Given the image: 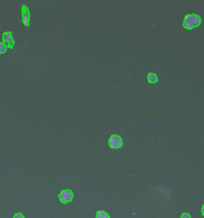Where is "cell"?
I'll return each instance as SVG.
<instances>
[{"label":"cell","mask_w":204,"mask_h":218,"mask_svg":"<svg viewBox=\"0 0 204 218\" xmlns=\"http://www.w3.org/2000/svg\"><path fill=\"white\" fill-rule=\"evenodd\" d=\"M109 143L112 148H119L123 146V140H121V138L119 135H112L110 138Z\"/></svg>","instance_id":"obj_3"},{"label":"cell","mask_w":204,"mask_h":218,"mask_svg":"<svg viewBox=\"0 0 204 218\" xmlns=\"http://www.w3.org/2000/svg\"><path fill=\"white\" fill-rule=\"evenodd\" d=\"M59 198H60V201L62 203H68V202H70L72 198H74V194H72L71 190L65 189V190H63V191H61L60 193Z\"/></svg>","instance_id":"obj_2"},{"label":"cell","mask_w":204,"mask_h":218,"mask_svg":"<svg viewBox=\"0 0 204 218\" xmlns=\"http://www.w3.org/2000/svg\"><path fill=\"white\" fill-rule=\"evenodd\" d=\"M21 12H22V22L25 26H29V11L27 6H22L21 7Z\"/></svg>","instance_id":"obj_5"},{"label":"cell","mask_w":204,"mask_h":218,"mask_svg":"<svg viewBox=\"0 0 204 218\" xmlns=\"http://www.w3.org/2000/svg\"><path fill=\"white\" fill-rule=\"evenodd\" d=\"M96 217L97 218H110L109 215L106 212H104V211H98V212L96 213Z\"/></svg>","instance_id":"obj_7"},{"label":"cell","mask_w":204,"mask_h":218,"mask_svg":"<svg viewBox=\"0 0 204 218\" xmlns=\"http://www.w3.org/2000/svg\"><path fill=\"white\" fill-rule=\"evenodd\" d=\"M202 213H203V215H204V205H203V207H202Z\"/></svg>","instance_id":"obj_11"},{"label":"cell","mask_w":204,"mask_h":218,"mask_svg":"<svg viewBox=\"0 0 204 218\" xmlns=\"http://www.w3.org/2000/svg\"><path fill=\"white\" fill-rule=\"evenodd\" d=\"M201 24V18L197 14H189L184 18L183 21V27L185 29H191L195 28Z\"/></svg>","instance_id":"obj_1"},{"label":"cell","mask_w":204,"mask_h":218,"mask_svg":"<svg viewBox=\"0 0 204 218\" xmlns=\"http://www.w3.org/2000/svg\"><path fill=\"white\" fill-rule=\"evenodd\" d=\"M7 48L8 47L6 46L4 42H0V54H2V53H5L6 50H7Z\"/></svg>","instance_id":"obj_8"},{"label":"cell","mask_w":204,"mask_h":218,"mask_svg":"<svg viewBox=\"0 0 204 218\" xmlns=\"http://www.w3.org/2000/svg\"><path fill=\"white\" fill-rule=\"evenodd\" d=\"M148 82H150V83L158 82V76H156L155 74H148Z\"/></svg>","instance_id":"obj_6"},{"label":"cell","mask_w":204,"mask_h":218,"mask_svg":"<svg viewBox=\"0 0 204 218\" xmlns=\"http://www.w3.org/2000/svg\"><path fill=\"white\" fill-rule=\"evenodd\" d=\"M181 218H190V215L189 213H187V212H184V213L181 215Z\"/></svg>","instance_id":"obj_10"},{"label":"cell","mask_w":204,"mask_h":218,"mask_svg":"<svg viewBox=\"0 0 204 218\" xmlns=\"http://www.w3.org/2000/svg\"><path fill=\"white\" fill-rule=\"evenodd\" d=\"M13 218H25V217H24V215H22V213L18 212V213H15L14 217H13Z\"/></svg>","instance_id":"obj_9"},{"label":"cell","mask_w":204,"mask_h":218,"mask_svg":"<svg viewBox=\"0 0 204 218\" xmlns=\"http://www.w3.org/2000/svg\"><path fill=\"white\" fill-rule=\"evenodd\" d=\"M2 41L4 43H8V48H13L14 47V40H13V34L11 32H6L2 34Z\"/></svg>","instance_id":"obj_4"}]
</instances>
